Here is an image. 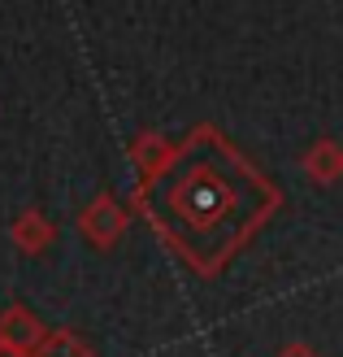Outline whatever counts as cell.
I'll use <instances>...</instances> for the list:
<instances>
[{
    "mask_svg": "<svg viewBox=\"0 0 343 357\" xmlns=\"http://www.w3.org/2000/svg\"><path fill=\"white\" fill-rule=\"evenodd\" d=\"M44 335H48V327L40 323V314H35V310L22 305V301H13V305L0 310V349L31 357L35 349L44 344Z\"/></svg>",
    "mask_w": 343,
    "mask_h": 357,
    "instance_id": "obj_3",
    "label": "cell"
},
{
    "mask_svg": "<svg viewBox=\"0 0 343 357\" xmlns=\"http://www.w3.org/2000/svg\"><path fill=\"white\" fill-rule=\"evenodd\" d=\"M0 357H22V353H9V349H0Z\"/></svg>",
    "mask_w": 343,
    "mask_h": 357,
    "instance_id": "obj_9",
    "label": "cell"
},
{
    "mask_svg": "<svg viewBox=\"0 0 343 357\" xmlns=\"http://www.w3.org/2000/svg\"><path fill=\"white\" fill-rule=\"evenodd\" d=\"M135 209L196 275L213 279L282 209V192L218 127H196L174 162L135 188Z\"/></svg>",
    "mask_w": 343,
    "mask_h": 357,
    "instance_id": "obj_1",
    "label": "cell"
},
{
    "mask_svg": "<svg viewBox=\"0 0 343 357\" xmlns=\"http://www.w3.org/2000/svg\"><path fill=\"white\" fill-rule=\"evenodd\" d=\"M31 357H96V349L83 340L79 331H70V327H52L44 335V344L35 349Z\"/></svg>",
    "mask_w": 343,
    "mask_h": 357,
    "instance_id": "obj_7",
    "label": "cell"
},
{
    "mask_svg": "<svg viewBox=\"0 0 343 357\" xmlns=\"http://www.w3.org/2000/svg\"><path fill=\"white\" fill-rule=\"evenodd\" d=\"M278 357H317V353H313L309 344H287V349H282Z\"/></svg>",
    "mask_w": 343,
    "mask_h": 357,
    "instance_id": "obj_8",
    "label": "cell"
},
{
    "mask_svg": "<svg viewBox=\"0 0 343 357\" xmlns=\"http://www.w3.org/2000/svg\"><path fill=\"white\" fill-rule=\"evenodd\" d=\"M9 244L17 253H26V257H40V253H48V248L57 244V227H52V218L44 209H22L9 222Z\"/></svg>",
    "mask_w": 343,
    "mask_h": 357,
    "instance_id": "obj_4",
    "label": "cell"
},
{
    "mask_svg": "<svg viewBox=\"0 0 343 357\" xmlns=\"http://www.w3.org/2000/svg\"><path fill=\"white\" fill-rule=\"evenodd\" d=\"M178 157V144H170L161 131H139L131 139V162L139 170V183H148V178H157L161 170H166L170 162Z\"/></svg>",
    "mask_w": 343,
    "mask_h": 357,
    "instance_id": "obj_5",
    "label": "cell"
},
{
    "mask_svg": "<svg viewBox=\"0 0 343 357\" xmlns=\"http://www.w3.org/2000/svg\"><path fill=\"white\" fill-rule=\"evenodd\" d=\"M300 170L309 174L313 183H321V188L339 183L343 178V144L339 139H317V144L300 157Z\"/></svg>",
    "mask_w": 343,
    "mask_h": 357,
    "instance_id": "obj_6",
    "label": "cell"
},
{
    "mask_svg": "<svg viewBox=\"0 0 343 357\" xmlns=\"http://www.w3.org/2000/svg\"><path fill=\"white\" fill-rule=\"evenodd\" d=\"M126 227H131V209H126L113 192L92 196V201L83 205V213H79V231H83V240H87V244H96V248H113V244L126 236Z\"/></svg>",
    "mask_w": 343,
    "mask_h": 357,
    "instance_id": "obj_2",
    "label": "cell"
}]
</instances>
